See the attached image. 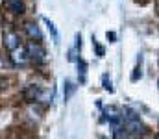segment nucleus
Wrapping results in <instances>:
<instances>
[{
  "mask_svg": "<svg viewBox=\"0 0 159 139\" xmlns=\"http://www.w3.org/2000/svg\"><path fill=\"white\" fill-rule=\"evenodd\" d=\"M122 124H124V128H126L133 137H137V136L143 134V124H141L139 113L133 111V109H129V108H124V109H122Z\"/></svg>",
  "mask_w": 159,
  "mask_h": 139,
  "instance_id": "1",
  "label": "nucleus"
},
{
  "mask_svg": "<svg viewBox=\"0 0 159 139\" xmlns=\"http://www.w3.org/2000/svg\"><path fill=\"white\" fill-rule=\"evenodd\" d=\"M26 50H28V56H30V59H32V61H35V63L44 61L46 50H44V46L41 45L39 41H30V43L26 45Z\"/></svg>",
  "mask_w": 159,
  "mask_h": 139,
  "instance_id": "2",
  "label": "nucleus"
},
{
  "mask_svg": "<svg viewBox=\"0 0 159 139\" xmlns=\"http://www.w3.org/2000/svg\"><path fill=\"white\" fill-rule=\"evenodd\" d=\"M43 95H44V89H41L39 86H26L22 89V98L26 102H43Z\"/></svg>",
  "mask_w": 159,
  "mask_h": 139,
  "instance_id": "3",
  "label": "nucleus"
},
{
  "mask_svg": "<svg viewBox=\"0 0 159 139\" xmlns=\"http://www.w3.org/2000/svg\"><path fill=\"white\" fill-rule=\"evenodd\" d=\"M104 121H109L111 126H119L122 123V109L115 108V106L104 108Z\"/></svg>",
  "mask_w": 159,
  "mask_h": 139,
  "instance_id": "4",
  "label": "nucleus"
},
{
  "mask_svg": "<svg viewBox=\"0 0 159 139\" xmlns=\"http://www.w3.org/2000/svg\"><path fill=\"white\" fill-rule=\"evenodd\" d=\"M2 41H4V46H6L9 52H13L15 48H19V46H20L19 34H17V32H13V30L6 32V34H4V37H2Z\"/></svg>",
  "mask_w": 159,
  "mask_h": 139,
  "instance_id": "5",
  "label": "nucleus"
},
{
  "mask_svg": "<svg viewBox=\"0 0 159 139\" xmlns=\"http://www.w3.org/2000/svg\"><path fill=\"white\" fill-rule=\"evenodd\" d=\"M11 61H13V65H26L28 63V59H30V56H28V50L24 48V46H19V48H15L13 52H11Z\"/></svg>",
  "mask_w": 159,
  "mask_h": 139,
  "instance_id": "6",
  "label": "nucleus"
},
{
  "mask_svg": "<svg viewBox=\"0 0 159 139\" xmlns=\"http://www.w3.org/2000/svg\"><path fill=\"white\" fill-rule=\"evenodd\" d=\"M4 7H7V11L13 13V15H22L24 13V2L22 0H6Z\"/></svg>",
  "mask_w": 159,
  "mask_h": 139,
  "instance_id": "7",
  "label": "nucleus"
},
{
  "mask_svg": "<svg viewBox=\"0 0 159 139\" xmlns=\"http://www.w3.org/2000/svg\"><path fill=\"white\" fill-rule=\"evenodd\" d=\"M24 32L28 34V37H30L32 41H41V39H43V34H41L39 26H37L35 22H26V24H24Z\"/></svg>",
  "mask_w": 159,
  "mask_h": 139,
  "instance_id": "8",
  "label": "nucleus"
},
{
  "mask_svg": "<svg viewBox=\"0 0 159 139\" xmlns=\"http://www.w3.org/2000/svg\"><path fill=\"white\" fill-rule=\"evenodd\" d=\"M113 137L115 139H133V136L124 128V124L120 123L119 126H113Z\"/></svg>",
  "mask_w": 159,
  "mask_h": 139,
  "instance_id": "9",
  "label": "nucleus"
},
{
  "mask_svg": "<svg viewBox=\"0 0 159 139\" xmlns=\"http://www.w3.org/2000/svg\"><path fill=\"white\" fill-rule=\"evenodd\" d=\"M76 91V86H74V82H70V80H65V91H63V98H65V102L67 100H70V96L74 95Z\"/></svg>",
  "mask_w": 159,
  "mask_h": 139,
  "instance_id": "10",
  "label": "nucleus"
},
{
  "mask_svg": "<svg viewBox=\"0 0 159 139\" xmlns=\"http://www.w3.org/2000/svg\"><path fill=\"white\" fill-rule=\"evenodd\" d=\"M44 22H46V26H48V30H50V34H52V37H54V43L57 45V43H59V34H57V30H56L54 22H52L50 19H44Z\"/></svg>",
  "mask_w": 159,
  "mask_h": 139,
  "instance_id": "11",
  "label": "nucleus"
},
{
  "mask_svg": "<svg viewBox=\"0 0 159 139\" xmlns=\"http://www.w3.org/2000/svg\"><path fill=\"white\" fill-rule=\"evenodd\" d=\"M78 69H80V82L83 84V82H85V74H87V63H85L81 58L78 59Z\"/></svg>",
  "mask_w": 159,
  "mask_h": 139,
  "instance_id": "12",
  "label": "nucleus"
},
{
  "mask_svg": "<svg viewBox=\"0 0 159 139\" xmlns=\"http://www.w3.org/2000/svg\"><path fill=\"white\" fill-rule=\"evenodd\" d=\"M141 76H143V72H141V56H139V63H137V67H135L133 72H131V82H137Z\"/></svg>",
  "mask_w": 159,
  "mask_h": 139,
  "instance_id": "13",
  "label": "nucleus"
},
{
  "mask_svg": "<svg viewBox=\"0 0 159 139\" xmlns=\"http://www.w3.org/2000/svg\"><path fill=\"white\" fill-rule=\"evenodd\" d=\"M102 84H104V89L109 93H113V82H111V78L107 76V74H104V78H102Z\"/></svg>",
  "mask_w": 159,
  "mask_h": 139,
  "instance_id": "14",
  "label": "nucleus"
},
{
  "mask_svg": "<svg viewBox=\"0 0 159 139\" xmlns=\"http://www.w3.org/2000/svg\"><path fill=\"white\" fill-rule=\"evenodd\" d=\"M93 46H94V48H96V54H98V58H102V56H104V54H106V50H104V46H102V45H98V43H96V39H94V37H93Z\"/></svg>",
  "mask_w": 159,
  "mask_h": 139,
  "instance_id": "15",
  "label": "nucleus"
},
{
  "mask_svg": "<svg viewBox=\"0 0 159 139\" xmlns=\"http://www.w3.org/2000/svg\"><path fill=\"white\" fill-rule=\"evenodd\" d=\"M106 37H107V41H109V43H115V41H117V34H115V32H107V34H106Z\"/></svg>",
  "mask_w": 159,
  "mask_h": 139,
  "instance_id": "16",
  "label": "nucleus"
},
{
  "mask_svg": "<svg viewBox=\"0 0 159 139\" xmlns=\"http://www.w3.org/2000/svg\"><path fill=\"white\" fill-rule=\"evenodd\" d=\"M156 139H159V136H157V137H156Z\"/></svg>",
  "mask_w": 159,
  "mask_h": 139,
  "instance_id": "17",
  "label": "nucleus"
},
{
  "mask_svg": "<svg viewBox=\"0 0 159 139\" xmlns=\"http://www.w3.org/2000/svg\"><path fill=\"white\" fill-rule=\"evenodd\" d=\"M157 86H159V82H157Z\"/></svg>",
  "mask_w": 159,
  "mask_h": 139,
  "instance_id": "18",
  "label": "nucleus"
}]
</instances>
